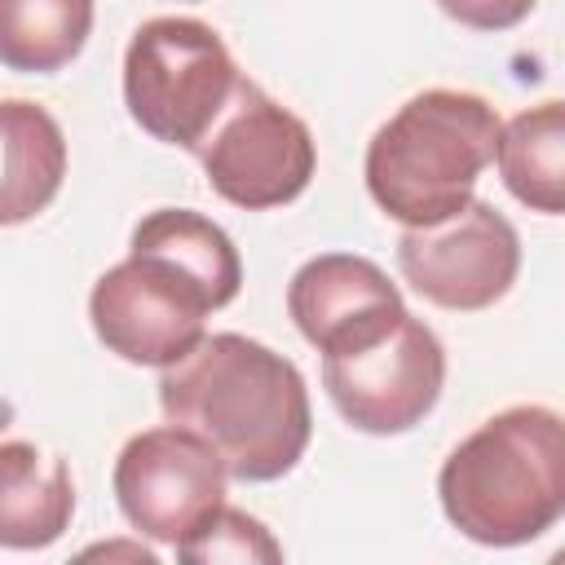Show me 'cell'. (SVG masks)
<instances>
[{"label": "cell", "mask_w": 565, "mask_h": 565, "mask_svg": "<svg viewBox=\"0 0 565 565\" xmlns=\"http://www.w3.org/2000/svg\"><path fill=\"white\" fill-rule=\"evenodd\" d=\"M225 481L230 472L216 459V450L181 424H163L128 437L110 472L124 521L137 534L172 547L212 508L225 503Z\"/></svg>", "instance_id": "9c48e42d"}, {"label": "cell", "mask_w": 565, "mask_h": 565, "mask_svg": "<svg viewBox=\"0 0 565 565\" xmlns=\"http://www.w3.org/2000/svg\"><path fill=\"white\" fill-rule=\"evenodd\" d=\"M287 313L318 353H344L384 335L402 313V291L388 274L353 252H322L291 274Z\"/></svg>", "instance_id": "30bf717a"}, {"label": "cell", "mask_w": 565, "mask_h": 565, "mask_svg": "<svg viewBox=\"0 0 565 565\" xmlns=\"http://www.w3.org/2000/svg\"><path fill=\"white\" fill-rule=\"evenodd\" d=\"M216 296L172 256L128 247L88 291V322L97 340L132 366H172L207 335Z\"/></svg>", "instance_id": "5b68a950"}, {"label": "cell", "mask_w": 565, "mask_h": 565, "mask_svg": "<svg viewBox=\"0 0 565 565\" xmlns=\"http://www.w3.org/2000/svg\"><path fill=\"white\" fill-rule=\"evenodd\" d=\"M194 154L207 185L243 212H269L300 199L318 168L309 124L247 75L234 84V97Z\"/></svg>", "instance_id": "8992f818"}, {"label": "cell", "mask_w": 565, "mask_h": 565, "mask_svg": "<svg viewBox=\"0 0 565 565\" xmlns=\"http://www.w3.org/2000/svg\"><path fill=\"white\" fill-rule=\"evenodd\" d=\"M66 177L62 124L22 97L0 102V225L40 216Z\"/></svg>", "instance_id": "7c38bea8"}, {"label": "cell", "mask_w": 565, "mask_h": 565, "mask_svg": "<svg viewBox=\"0 0 565 565\" xmlns=\"http://www.w3.org/2000/svg\"><path fill=\"white\" fill-rule=\"evenodd\" d=\"M494 163L516 203L543 216L565 207V110L561 102H539L499 128Z\"/></svg>", "instance_id": "4fadbf2b"}, {"label": "cell", "mask_w": 565, "mask_h": 565, "mask_svg": "<svg viewBox=\"0 0 565 565\" xmlns=\"http://www.w3.org/2000/svg\"><path fill=\"white\" fill-rule=\"evenodd\" d=\"M238 79L243 71L225 40L199 18H150L124 53V106L132 124L190 154L212 132Z\"/></svg>", "instance_id": "277c9868"}, {"label": "cell", "mask_w": 565, "mask_h": 565, "mask_svg": "<svg viewBox=\"0 0 565 565\" xmlns=\"http://www.w3.org/2000/svg\"><path fill=\"white\" fill-rule=\"evenodd\" d=\"M397 269L428 305L477 313L512 291L521 269V238L494 203L472 194L455 216L402 230Z\"/></svg>", "instance_id": "ba28073f"}, {"label": "cell", "mask_w": 565, "mask_h": 565, "mask_svg": "<svg viewBox=\"0 0 565 565\" xmlns=\"http://www.w3.org/2000/svg\"><path fill=\"white\" fill-rule=\"evenodd\" d=\"M446 353L433 327H424L411 309L375 340L322 353V388L331 406L371 437H393L415 428L441 397Z\"/></svg>", "instance_id": "52a82bcc"}, {"label": "cell", "mask_w": 565, "mask_h": 565, "mask_svg": "<svg viewBox=\"0 0 565 565\" xmlns=\"http://www.w3.org/2000/svg\"><path fill=\"white\" fill-rule=\"evenodd\" d=\"M446 521L481 547H516L565 512V424L552 406L521 402L472 428L437 472Z\"/></svg>", "instance_id": "7a4b0ae2"}, {"label": "cell", "mask_w": 565, "mask_h": 565, "mask_svg": "<svg viewBox=\"0 0 565 565\" xmlns=\"http://www.w3.org/2000/svg\"><path fill=\"white\" fill-rule=\"evenodd\" d=\"M132 247H154V252L172 256L177 265H185L216 296L221 309L243 287V260H238L234 238L216 221H207L203 212H190V207H154L150 216L137 221Z\"/></svg>", "instance_id": "9a60e30c"}, {"label": "cell", "mask_w": 565, "mask_h": 565, "mask_svg": "<svg viewBox=\"0 0 565 565\" xmlns=\"http://www.w3.org/2000/svg\"><path fill=\"white\" fill-rule=\"evenodd\" d=\"M177 556L190 561V565H216V561H234V565L265 561V565H278L282 561V543L256 516L221 503L177 543Z\"/></svg>", "instance_id": "2e32d148"}, {"label": "cell", "mask_w": 565, "mask_h": 565, "mask_svg": "<svg viewBox=\"0 0 565 565\" xmlns=\"http://www.w3.org/2000/svg\"><path fill=\"white\" fill-rule=\"evenodd\" d=\"M93 31V0H0V66L53 75L79 57Z\"/></svg>", "instance_id": "5bb4252c"}, {"label": "cell", "mask_w": 565, "mask_h": 565, "mask_svg": "<svg viewBox=\"0 0 565 565\" xmlns=\"http://www.w3.org/2000/svg\"><path fill=\"white\" fill-rule=\"evenodd\" d=\"M75 481L66 459L35 441H0V547L35 552L66 534Z\"/></svg>", "instance_id": "8fae6325"}, {"label": "cell", "mask_w": 565, "mask_h": 565, "mask_svg": "<svg viewBox=\"0 0 565 565\" xmlns=\"http://www.w3.org/2000/svg\"><path fill=\"white\" fill-rule=\"evenodd\" d=\"M499 110L463 88H424L388 115L366 146V190L406 230L455 216L494 163Z\"/></svg>", "instance_id": "3957f363"}, {"label": "cell", "mask_w": 565, "mask_h": 565, "mask_svg": "<svg viewBox=\"0 0 565 565\" xmlns=\"http://www.w3.org/2000/svg\"><path fill=\"white\" fill-rule=\"evenodd\" d=\"M437 4L459 26H472V31H508L521 18H530V9L539 0H437Z\"/></svg>", "instance_id": "e0dca14e"}, {"label": "cell", "mask_w": 565, "mask_h": 565, "mask_svg": "<svg viewBox=\"0 0 565 565\" xmlns=\"http://www.w3.org/2000/svg\"><path fill=\"white\" fill-rule=\"evenodd\" d=\"M159 406L168 424L203 437L238 481L287 477L313 433L300 366L238 331L203 335L163 366Z\"/></svg>", "instance_id": "6da1fadb"}]
</instances>
